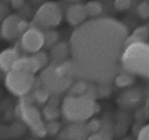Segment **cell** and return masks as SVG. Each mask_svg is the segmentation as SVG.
Instances as JSON below:
<instances>
[{
  "instance_id": "1",
  "label": "cell",
  "mask_w": 149,
  "mask_h": 140,
  "mask_svg": "<svg viewBox=\"0 0 149 140\" xmlns=\"http://www.w3.org/2000/svg\"><path fill=\"white\" fill-rule=\"evenodd\" d=\"M127 38V27L116 18L87 20L70 35V56L61 63L63 73L72 80L96 84L114 81L121 69Z\"/></svg>"
},
{
  "instance_id": "2",
  "label": "cell",
  "mask_w": 149,
  "mask_h": 140,
  "mask_svg": "<svg viewBox=\"0 0 149 140\" xmlns=\"http://www.w3.org/2000/svg\"><path fill=\"white\" fill-rule=\"evenodd\" d=\"M97 111L99 104L87 95H66L61 104L62 116L70 123H84Z\"/></svg>"
},
{
  "instance_id": "3",
  "label": "cell",
  "mask_w": 149,
  "mask_h": 140,
  "mask_svg": "<svg viewBox=\"0 0 149 140\" xmlns=\"http://www.w3.org/2000/svg\"><path fill=\"white\" fill-rule=\"evenodd\" d=\"M121 67L125 72L149 80V43L132 42L125 46L121 56Z\"/></svg>"
},
{
  "instance_id": "4",
  "label": "cell",
  "mask_w": 149,
  "mask_h": 140,
  "mask_svg": "<svg viewBox=\"0 0 149 140\" xmlns=\"http://www.w3.org/2000/svg\"><path fill=\"white\" fill-rule=\"evenodd\" d=\"M16 114L21 119V122L33 132L34 136L37 137H44L47 136V123L44 122V116L42 112L35 107L31 94H27L24 97H21L18 104L16 107Z\"/></svg>"
},
{
  "instance_id": "5",
  "label": "cell",
  "mask_w": 149,
  "mask_h": 140,
  "mask_svg": "<svg viewBox=\"0 0 149 140\" xmlns=\"http://www.w3.org/2000/svg\"><path fill=\"white\" fill-rule=\"evenodd\" d=\"M73 81L74 80H72L63 73L61 63H55V62H51L47 67H44L38 76V83L44 88L49 91L51 94H55V95L68 92Z\"/></svg>"
},
{
  "instance_id": "6",
  "label": "cell",
  "mask_w": 149,
  "mask_h": 140,
  "mask_svg": "<svg viewBox=\"0 0 149 140\" xmlns=\"http://www.w3.org/2000/svg\"><path fill=\"white\" fill-rule=\"evenodd\" d=\"M62 17H63L62 7L59 6L58 3H55V1H48L47 0L35 11L31 25L38 27L42 31L54 30L55 27H58L61 24Z\"/></svg>"
},
{
  "instance_id": "7",
  "label": "cell",
  "mask_w": 149,
  "mask_h": 140,
  "mask_svg": "<svg viewBox=\"0 0 149 140\" xmlns=\"http://www.w3.org/2000/svg\"><path fill=\"white\" fill-rule=\"evenodd\" d=\"M35 81L37 80L34 74L20 72V70H10L6 73V79H4L6 88L13 95L20 97V98L31 92V90L35 86Z\"/></svg>"
},
{
  "instance_id": "8",
  "label": "cell",
  "mask_w": 149,
  "mask_h": 140,
  "mask_svg": "<svg viewBox=\"0 0 149 140\" xmlns=\"http://www.w3.org/2000/svg\"><path fill=\"white\" fill-rule=\"evenodd\" d=\"M20 45L27 53H37L45 46V35L44 31L38 27L31 25L21 37H20Z\"/></svg>"
},
{
  "instance_id": "9",
  "label": "cell",
  "mask_w": 149,
  "mask_h": 140,
  "mask_svg": "<svg viewBox=\"0 0 149 140\" xmlns=\"http://www.w3.org/2000/svg\"><path fill=\"white\" fill-rule=\"evenodd\" d=\"M90 130L86 123H70L61 130V140H87Z\"/></svg>"
},
{
  "instance_id": "10",
  "label": "cell",
  "mask_w": 149,
  "mask_h": 140,
  "mask_svg": "<svg viewBox=\"0 0 149 140\" xmlns=\"http://www.w3.org/2000/svg\"><path fill=\"white\" fill-rule=\"evenodd\" d=\"M65 17H66V21L72 27H79L82 25L83 23L87 21V13H86V8H84V4H80V3H74V4H70L69 7L66 8L65 11Z\"/></svg>"
},
{
  "instance_id": "11",
  "label": "cell",
  "mask_w": 149,
  "mask_h": 140,
  "mask_svg": "<svg viewBox=\"0 0 149 140\" xmlns=\"http://www.w3.org/2000/svg\"><path fill=\"white\" fill-rule=\"evenodd\" d=\"M21 17L18 14H10L8 17H6L1 23H0V27H1V38L6 39V41H14L17 37V27H18V23H20Z\"/></svg>"
},
{
  "instance_id": "12",
  "label": "cell",
  "mask_w": 149,
  "mask_h": 140,
  "mask_svg": "<svg viewBox=\"0 0 149 140\" xmlns=\"http://www.w3.org/2000/svg\"><path fill=\"white\" fill-rule=\"evenodd\" d=\"M18 58H21V56H20L18 49H16V48H8V49L0 52V70L4 73L10 72Z\"/></svg>"
},
{
  "instance_id": "13",
  "label": "cell",
  "mask_w": 149,
  "mask_h": 140,
  "mask_svg": "<svg viewBox=\"0 0 149 140\" xmlns=\"http://www.w3.org/2000/svg\"><path fill=\"white\" fill-rule=\"evenodd\" d=\"M61 115H62V112H61V107H59L58 95L52 94L48 102L42 108V116L48 122V121H56Z\"/></svg>"
},
{
  "instance_id": "14",
  "label": "cell",
  "mask_w": 149,
  "mask_h": 140,
  "mask_svg": "<svg viewBox=\"0 0 149 140\" xmlns=\"http://www.w3.org/2000/svg\"><path fill=\"white\" fill-rule=\"evenodd\" d=\"M11 70H20V72L35 74L38 72H41V67L38 66V63L34 59V56H21V58L17 59V62L14 63Z\"/></svg>"
},
{
  "instance_id": "15",
  "label": "cell",
  "mask_w": 149,
  "mask_h": 140,
  "mask_svg": "<svg viewBox=\"0 0 149 140\" xmlns=\"http://www.w3.org/2000/svg\"><path fill=\"white\" fill-rule=\"evenodd\" d=\"M51 60L55 63H63L66 62L70 56V49H69V42H58L55 46L49 49Z\"/></svg>"
},
{
  "instance_id": "16",
  "label": "cell",
  "mask_w": 149,
  "mask_h": 140,
  "mask_svg": "<svg viewBox=\"0 0 149 140\" xmlns=\"http://www.w3.org/2000/svg\"><path fill=\"white\" fill-rule=\"evenodd\" d=\"M141 91L138 90H128L125 91L124 94L120 97V105L121 107H125V108H131V107H135L139 99H141Z\"/></svg>"
},
{
  "instance_id": "17",
  "label": "cell",
  "mask_w": 149,
  "mask_h": 140,
  "mask_svg": "<svg viewBox=\"0 0 149 140\" xmlns=\"http://www.w3.org/2000/svg\"><path fill=\"white\" fill-rule=\"evenodd\" d=\"M38 81V80H37ZM51 94L49 91L47 90V88H44L41 84L38 83V86H34V90L31 91V97H33L34 102L35 104H38V105H45L47 102H48V99L51 98Z\"/></svg>"
},
{
  "instance_id": "18",
  "label": "cell",
  "mask_w": 149,
  "mask_h": 140,
  "mask_svg": "<svg viewBox=\"0 0 149 140\" xmlns=\"http://www.w3.org/2000/svg\"><path fill=\"white\" fill-rule=\"evenodd\" d=\"M149 38V27L148 25H142V27H138L135 28L131 35H128L127 38V45L128 43H132V42H146V39ZM125 45V46H127Z\"/></svg>"
},
{
  "instance_id": "19",
  "label": "cell",
  "mask_w": 149,
  "mask_h": 140,
  "mask_svg": "<svg viewBox=\"0 0 149 140\" xmlns=\"http://www.w3.org/2000/svg\"><path fill=\"white\" fill-rule=\"evenodd\" d=\"M134 81H135V76L128 72H120L114 79V84L120 88H127V87L132 86Z\"/></svg>"
},
{
  "instance_id": "20",
  "label": "cell",
  "mask_w": 149,
  "mask_h": 140,
  "mask_svg": "<svg viewBox=\"0 0 149 140\" xmlns=\"http://www.w3.org/2000/svg\"><path fill=\"white\" fill-rule=\"evenodd\" d=\"M84 8H86V13L90 18H99L103 13V6L100 1H96V0H91V1H87L84 4Z\"/></svg>"
},
{
  "instance_id": "21",
  "label": "cell",
  "mask_w": 149,
  "mask_h": 140,
  "mask_svg": "<svg viewBox=\"0 0 149 140\" xmlns=\"http://www.w3.org/2000/svg\"><path fill=\"white\" fill-rule=\"evenodd\" d=\"M87 83L89 81H84V80H74L68 90V95H84Z\"/></svg>"
},
{
  "instance_id": "22",
  "label": "cell",
  "mask_w": 149,
  "mask_h": 140,
  "mask_svg": "<svg viewBox=\"0 0 149 140\" xmlns=\"http://www.w3.org/2000/svg\"><path fill=\"white\" fill-rule=\"evenodd\" d=\"M44 35H45V46L47 48H52V46H55L56 43L59 42V35L56 31H54V30H47V31H44Z\"/></svg>"
},
{
  "instance_id": "23",
  "label": "cell",
  "mask_w": 149,
  "mask_h": 140,
  "mask_svg": "<svg viewBox=\"0 0 149 140\" xmlns=\"http://www.w3.org/2000/svg\"><path fill=\"white\" fill-rule=\"evenodd\" d=\"M25 130V125L24 123H20V122H16V123L10 125L7 129V136L8 137H18V136H21Z\"/></svg>"
},
{
  "instance_id": "24",
  "label": "cell",
  "mask_w": 149,
  "mask_h": 140,
  "mask_svg": "<svg viewBox=\"0 0 149 140\" xmlns=\"http://www.w3.org/2000/svg\"><path fill=\"white\" fill-rule=\"evenodd\" d=\"M103 122V121H101ZM100 136H101V139L103 140H113V136H114V130H113V125L111 123H106V122H103L101 125V128H100Z\"/></svg>"
},
{
  "instance_id": "25",
  "label": "cell",
  "mask_w": 149,
  "mask_h": 140,
  "mask_svg": "<svg viewBox=\"0 0 149 140\" xmlns=\"http://www.w3.org/2000/svg\"><path fill=\"white\" fill-rule=\"evenodd\" d=\"M136 14L142 20H148L149 18V1H141L136 7Z\"/></svg>"
},
{
  "instance_id": "26",
  "label": "cell",
  "mask_w": 149,
  "mask_h": 140,
  "mask_svg": "<svg viewBox=\"0 0 149 140\" xmlns=\"http://www.w3.org/2000/svg\"><path fill=\"white\" fill-rule=\"evenodd\" d=\"M33 56H34V59L37 60L38 66L41 67V70L44 69V67H47L48 65H49V58H48V55H47L45 52H42V50H40V52L34 53Z\"/></svg>"
},
{
  "instance_id": "27",
  "label": "cell",
  "mask_w": 149,
  "mask_h": 140,
  "mask_svg": "<svg viewBox=\"0 0 149 140\" xmlns=\"http://www.w3.org/2000/svg\"><path fill=\"white\" fill-rule=\"evenodd\" d=\"M111 94L110 83H100L97 84V98H106Z\"/></svg>"
},
{
  "instance_id": "28",
  "label": "cell",
  "mask_w": 149,
  "mask_h": 140,
  "mask_svg": "<svg viewBox=\"0 0 149 140\" xmlns=\"http://www.w3.org/2000/svg\"><path fill=\"white\" fill-rule=\"evenodd\" d=\"M45 128H47V134H51V136H55L61 132V123L58 121H48Z\"/></svg>"
},
{
  "instance_id": "29",
  "label": "cell",
  "mask_w": 149,
  "mask_h": 140,
  "mask_svg": "<svg viewBox=\"0 0 149 140\" xmlns=\"http://www.w3.org/2000/svg\"><path fill=\"white\" fill-rule=\"evenodd\" d=\"M132 0H114V8L117 11H125L131 7Z\"/></svg>"
},
{
  "instance_id": "30",
  "label": "cell",
  "mask_w": 149,
  "mask_h": 140,
  "mask_svg": "<svg viewBox=\"0 0 149 140\" xmlns=\"http://www.w3.org/2000/svg\"><path fill=\"white\" fill-rule=\"evenodd\" d=\"M31 27V23L28 21V20H25V18H21L20 20V23H18V27H17V35L18 37H21L23 34L28 30Z\"/></svg>"
},
{
  "instance_id": "31",
  "label": "cell",
  "mask_w": 149,
  "mask_h": 140,
  "mask_svg": "<svg viewBox=\"0 0 149 140\" xmlns=\"http://www.w3.org/2000/svg\"><path fill=\"white\" fill-rule=\"evenodd\" d=\"M87 128H89V130L90 133H94V132H99L100 128H101V125L103 122L100 121V119H89V122H87Z\"/></svg>"
},
{
  "instance_id": "32",
  "label": "cell",
  "mask_w": 149,
  "mask_h": 140,
  "mask_svg": "<svg viewBox=\"0 0 149 140\" xmlns=\"http://www.w3.org/2000/svg\"><path fill=\"white\" fill-rule=\"evenodd\" d=\"M8 16H10V6H8L7 3H4V1L0 0V23Z\"/></svg>"
},
{
  "instance_id": "33",
  "label": "cell",
  "mask_w": 149,
  "mask_h": 140,
  "mask_svg": "<svg viewBox=\"0 0 149 140\" xmlns=\"http://www.w3.org/2000/svg\"><path fill=\"white\" fill-rule=\"evenodd\" d=\"M136 140H149V123L142 126L139 133L136 134Z\"/></svg>"
},
{
  "instance_id": "34",
  "label": "cell",
  "mask_w": 149,
  "mask_h": 140,
  "mask_svg": "<svg viewBox=\"0 0 149 140\" xmlns=\"http://www.w3.org/2000/svg\"><path fill=\"white\" fill-rule=\"evenodd\" d=\"M25 4V0H11L10 1V7L14 10H20Z\"/></svg>"
},
{
  "instance_id": "35",
  "label": "cell",
  "mask_w": 149,
  "mask_h": 140,
  "mask_svg": "<svg viewBox=\"0 0 149 140\" xmlns=\"http://www.w3.org/2000/svg\"><path fill=\"white\" fill-rule=\"evenodd\" d=\"M87 140H103V139H101V136H100L99 132H94V133H90V134H89Z\"/></svg>"
},
{
  "instance_id": "36",
  "label": "cell",
  "mask_w": 149,
  "mask_h": 140,
  "mask_svg": "<svg viewBox=\"0 0 149 140\" xmlns=\"http://www.w3.org/2000/svg\"><path fill=\"white\" fill-rule=\"evenodd\" d=\"M30 1H31L33 4H40V6H41V4H44L47 0H30Z\"/></svg>"
},
{
  "instance_id": "37",
  "label": "cell",
  "mask_w": 149,
  "mask_h": 140,
  "mask_svg": "<svg viewBox=\"0 0 149 140\" xmlns=\"http://www.w3.org/2000/svg\"><path fill=\"white\" fill-rule=\"evenodd\" d=\"M65 1H70V3H76V1H79V0H65Z\"/></svg>"
},
{
  "instance_id": "38",
  "label": "cell",
  "mask_w": 149,
  "mask_h": 140,
  "mask_svg": "<svg viewBox=\"0 0 149 140\" xmlns=\"http://www.w3.org/2000/svg\"><path fill=\"white\" fill-rule=\"evenodd\" d=\"M0 38H1V27H0Z\"/></svg>"
},
{
  "instance_id": "39",
  "label": "cell",
  "mask_w": 149,
  "mask_h": 140,
  "mask_svg": "<svg viewBox=\"0 0 149 140\" xmlns=\"http://www.w3.org/2000/svg\"><path fill=\"white\" fill-rule=\"evenodd\" d=\"M124 140H131V139H127V137H125V139Z\"/></svg>"
},
{
  "instance_id": "40",
  "label": "cell",
  "mask_w": 149,
  "mask_h": 140,
  "mask_svg": "<svg viewBox=\"0 0 149 140\" xmlns=\"http://www.w3.org/2000/svg\"><path fill=\"white\" fill-rule=\"evenodd\" d=\"M31 140H38V139H31Z\"/></svg>"
}]
</instances>
